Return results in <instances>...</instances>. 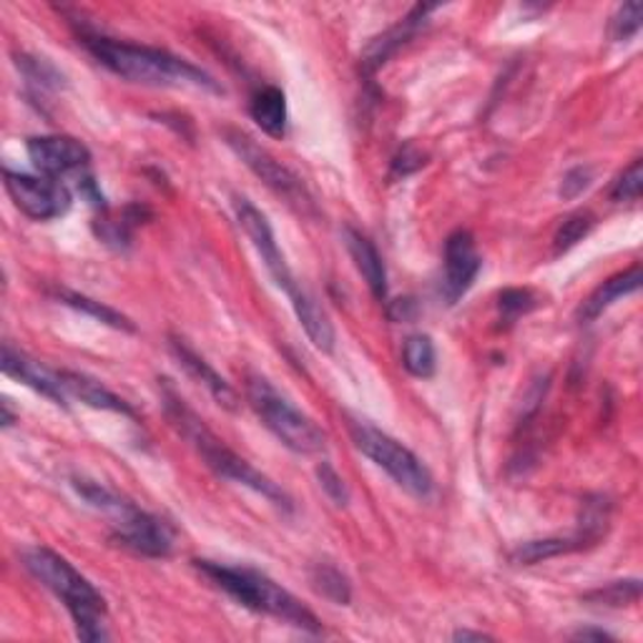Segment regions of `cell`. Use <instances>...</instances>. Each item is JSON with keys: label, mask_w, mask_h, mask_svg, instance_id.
Wrapping results in <instances>:
<instances>
[{"label": "cell", "mask_w": 643, "mask_h": 643, "mask_svg": "<svg viewBox=\"0 0 643 643\" xmlns=\"http://www.w3.org/2000/svg\"><path fill=\"white\" fill-rule=\"evenodd\" d=\"M81 41L103 69H109L123 81L157 86V89H197L214 96L224 93L222 83L214 76H209L204 69H199V66L187 59L161 51V48L137 46L91 33H86Z\"/></svg>", "instance_id": "6da1fadb"}, {"label": "cell", "mask_w": 643, "mask_h": 643, "mask_svg": "<svg viewBox=\"0 0 643 643\" xmlns=\"http://www.w3.org/2000/svg\"><path fill=\"white\" fill-rule=\"evenodd\" d=\"M161 402H164V412L171 428L197 450L199 458L204 460L211 473L229 480V483L249 488V491L267 498V501L282 508V511H292V498L287 495L284 488L277 485L274 480L267 478L264 473H259L252 463H247L242 455H237L224 440H219L211 433L207 422L187 405V400L179 395L174 385H171V380H161Z\"/></svg>", "instance_id": "7a4b0ae2"}, {"label": "cell", "mask_w": 643, "mask_h": 643, "mask_svg": "<svg viewBox=\"0 0 643 643\" xmlns=\"http://www.w3.org/2000/svg\"><path fill=\"white\" fill-rule=\"evenodd\" d=\"M21 559L26 571L69 609L76 636L86 643L109 639V631H106V613H109L106 599L83 573L76 571L63 555L43 549V545L26 549Z\"/></svg>", "instance_id": "3957f363"}, {"label": "cell", "mask_w": 643, "mask_h": 643, "mask_svg": "<svg viewBox=\"0 0 643 643\" xmlns=\"http://www.w3.org/2000/svg\"><path fill=\"white\" fill-rule=\"evenodd\" d=\"M197 569L207 575V579L229 593L239 606L249 611L267 613L284 623H290L294 629L320 633L322 623L314 613L297 601L290 591L282 589L280 583H274L270 575L259 573L254 569H237V565H224L214 561H197Z\"/></svg>", "instance_id": "277c9868"}, {"label": "cell", "mask_w": 643, "mask_h": 643, "mask_svg": "<svg viewBox=\"0 0 643 643\" xmlns=\"http://www.w3.org/2000/svg\"><path fill=\"white\" fill-rule=\"evenodd\" d=\"M73 488L86 503L113 515V541L117 545L147 555V559H167L174 551V533L161 518L141 511L127 498L109 491L101 483H93V480L76 478Z\"/></svg>", "instance_id": "5b68a950"}, {"label": "cell", "mask_w": 643, "mask_h": 643, "mask_svg": "<svg viewBox=\"0 0 643 643\" xmlns=\"http://www.w3.org/2000/svg\"><path fill=\"white\" fill-rule=\"evenodd\" d=\"M247 400L252 410L272 430L284 448L300 455H322L328 450V435L317 422L304 415L290 398H284L264 374H249Z\"/></svg>", "instance_id": "8992f818"}, {"label": "cell", "mask_w": 643, "mask_h": 643, "mask_svg": "<svg viewBox=\"0 0 643 643\" xmlns=\"http://www.w3.org/2000/svg\"><path fill=\"white\" fill-rule=\"evenodd\" d=\"M350 435L354 448H358L362 455H368L374 465L385 470L402 491L410 493L412 498H420V501L433 495L435 480L430 475V470L422 465V460L412 453V450L398 443L395 438H390L388 433H382V430L362 420L352 422Z\"/></svg>", "instance_id": "52a82bcc"}, {"label": "cell", "mask_w": 643, "mask_h": 643, "mask_svg": "<svg viewBox=\"0 0 643 643\" xmlns=\"http://www.w3.org/2000/svg\"><path fill=\"white\" fill-rule=\"evenodd\" d=\"M224 139L229 143V149L242 159V164L252 171L257 179H262L264 184L274 191V194L284 197L292 207L302 211L312 207V199L310 194H307L302 179L297 177L294 171L287 169L282 161H277L264 147H259L252 137H247V133L237 129H227Z\"/></svg>", "instance_id": "ba28073f"}, {"label": "cell", "mask_w": 643, "mask_h": 643, "mask_svg": "<svg viewBox=\"0 0 643 643\" xmlns=\"http://www.w3.org/2000/svg\"><path fill=\"white\" fill-rule=\"evenodd\" d=\"M3 179L16 209L23 211L33 222H51V219H59L71 209L73 197L61 179L18 174L11 169L3 171Z\"/></svg>", "instance_id": "9c48e42d"}, {"label": "cell", "mask_w": 643, "mask_h": 643, "mask_svg": "<svg viewBox=\"0 0 643 643\" xmlns=\"http://www.w3.org/2000/svg\"><path fill=\"white\" fill-rule=\"evenodd\" d=\"M234 209H237L239 227L244 229V234L249 237V242H252V247L257 249V254L262 257V262L267 267V272L272 274L274 284L280 287L282 292H287L290 300H297V297H300L304 290H302V284L294 280V274L290 270V264H287L282 249H280V244H277L274 232L270 227V219H267L249 199H237Z\"/></svg>", "instance_id": "30bf717a"}, {"label": "cell", "mask_w": 643, "mask_h": 643, "mask_svg": "<svg viewBox=\"0 0 643 643\" xmlns=\"http://www.w3.org/2000/svg\"><path fill=\"white\" fill-rule=\"evenodd\" d=\"M28 159L41 177L61 179L66 174H86L91 169V151L73 137H31L26 143Z\"/></svg>", "instance_id": "8fae6325"}, {"label": "cell", "mask_w": 643, "mask_h": 643, "mask_svg": "<svg viewBox=\"0 0 643 643\" xmlns=\"http://www.w3.org/2000/svg\"><path fill=\"white\" fill-rule=\"evenodd\" d=\"M443 267H445V274H443V284H440V292H443L448 304H455L460 297L473 287L480 267H483V259H480L478 254L473 234L465 232V229H458V232H453L445 239Z\"/></svg>", "instance_id": "7c38bea8"}, {"label": "cell", "mask_w": 643, "mask_h": 643, "mask_svg": "<svg viewBox=\"0 0 643 643\" xmlns=\"http://www.w3.org/2000/svg\"><path fill=\"white\" fill-rule=\"evenodd\" d=\"M0 368H3L8 378L23 382L26 388L36 390L38 395H43L51 402H56V405L66 408V400H69V395H66V390L61 385L59 370H48L46 364L28 358V354L21 350H16L11 342L3 344V362H0Z\"/></svg>", "instance_id": "4fadbf2b"}, {"label": "cell", "mask_w": 643, "mask_h": 643, "mask_svg": "<svg viewBox=\"0 0 643 643\" xmlns=\"http://www.w3.org/2000/svg\"><path fill=\"white\" fill-rule=\"evenodd\" d=\"M435 11V6H415L412 11L402 18L398 26H392L390 31L370 41L360 56V66L364 73H374L380 66L390 61V56H395L402 46H405L412 36L418 33V28L428 21V16Z\"/></svg>", "instance_id": "5bb4252c"}, {"label": "cell", "mask_w": 643, "mask_h": 643, "mask_svg": "<svg viewBox=\"0 0 643 643\" xmlns=\"http://www.w3.org/2000/svg\"><path fill=\"white\" fill-rule=\"evenodd\" d=\"M171 352L179 360L181 368H184L191 378H194L199 385H204L209 390V395L214 398L224 410H239V395L237 390L229 385V382L219 374L211 364L201 358L197 350H191L184 340L171 338Z\"/></svg>", "instance_id": "9a60e30c"}, {"label": "cell", "mask_w": 643, "mask_h": 643, "mask_svg": "<svg viewBox=\"0 0 643 643\" xmlns=\"http://www.w3.org/2000/svg\"><path fill=\"white\" fill-rule=\"evenodd\" d=\"M344 244H348L352 262L354 267H358V272L364 277V282H368L374 300L385 302L388 300V270L378 252V247H374L368 237L352 227L344 229Z\"/></svg>", "instance_id": "2e32d148"}, {"label": "cell", "mask_w": 643, "mask_h": 643, "mask_svg": "<svg viewBox=\"0 0 643 643\" xmlns=\"http://www.w3.org/2000/svg\"><path fill=\"white\" fill-rule=\"evenodd\" d=\"M61 385L66 390V395L81 400L83 405H89L93 410H106V412H119V415L133 418V408L127 400L119 398L117 392H111L109 388H103L99 380L89 378V374L71 372V370H59Z\"/></svg>", "instance_id": "e0dca14e"}, {"label": "cell", "mask_w": 643, "mask_h": 643, "mask_svg": "<svg viewBox=\"0 0 643 643\" xmlns=\"http://www.w3.org/2000/svg\"><path fill=\"white\" fill-rule=\"evenodd\" d=\"M639 290H641V267L633 264L631 270L611 277V280L603 282L599 290H593L589 297H585L579 307V320L581 322L599 320V317L606 312L613 302L621 300V297L636 294Z\"/></svg>", "instance_id": "ac0fdd59"}, {"label": "cell", "mask_w": 643, "mask_h": 643, "mask_svg": "<svg viewBox=\"0 0 643 643\" xmlns=\"http://www.w3.org/2000/svg\"><path fill=\"white\" fill-rule=\"evenodd\" d=\"M249 117H252V121L267 137L282 139L287 133V119H290L284 91L277 89V86H262V89H257L252 101H249Z\"/></svg>", "instance_id": "d6986e66"}, {"label": "cell", "mask_w": 643, "mask_h": 643, "mask_svg": "<svg viewBox=\"0 0 643 643\" xmlns=\"http://www.w3.org/2000/svg\"><path fill=\"white\" fill-rule=\"evenodd\" d=\"M292 307H294L297 320H300L310 342L314 344L317 350L330 354L334 350V328H332L328 312H324L322 307L317 304L314 297L307 294V292H302L300 297H297V300H292Z\"/></svg>", "instance_id": "ffe728a7"}, {"label": "cell", "mask_w": 643, "mask_h": 643, "mask_svg": "<svg viewBox=\"0 0 643 643\" xmlns=\"http://www.w3.org/2000/svg\"><path fill=\"white\" fill-rule=\"evenodd\" d=\"M53 297H56V300H59V302H63L66 307H71V310L93 317L96 322L106 324V328H113V330H121V332H137V324H133L127 314L117 312V310H113V307H109V304L96 302V300H91V297L79 294V292H71V290H63V287H56Z\"/></svg>", "instance_id": "44dd1931"}, {"label": "cell", "mask_w": 643, "mask_h": 643, "mask_svg": "<svg viewBox=\"0 0 643 643\" xmlns=\"http://www.w3.org/2000/svg\"><path fill=\"white\" fill-rule=\"evenodd\" d=\"M581 549H589V545H585V541L581 539L579 533L571 535V539L528 541V543L518 545V549L513 551V561L521 563V565H533V563H541V561H551V559H555V555H565V553L581 551Z\"/></svg>", "instance_id": "7402d4cb"}, {"label": "cell", "mask_w": 643, "mask_h": 643, "mask_svg": "<svg viewBox=\"0 0 643 643\" xmlns=\"http://www.w3.org/2000/svg\"><path fill=\"white\" fill-rule=\"evenodd\" d=\"M402 368L418 380L433 378L438 368V352L428 334H410L405 340V344H402Z\"/></svg>", "instance_id": "603a6c76"}, {"label": "cell", "mask_w": 643, "mask_h": 643, "mask_svg": "<svg viewBox=\"0 0 643 643\" xmlns=\"http://www.w3.org/2000/svg\"><path fill=\"white\" fill-rule=\"evenodd\" d=\"M310 579H312L314 591L320 593V596L338 603V606H348L352 599V589H350V581L340 573V569H334V565L330 563H317L310 573Z\"/></svg>", "instance_id": "cb8c5ba5"}, {"label": "cell", "mask_w": 643, "mask_h": 643, "mask_svg": "<svg viewBox=\"0 0 643 643\" xmlns=\"http://www.w3.org/2000/svg\"><path fill=\"white\" fill-rule=\"evenodd\" d=\"M539 294L533 290H523V287H511V290L501 292L498 297V312H501L503 328H511L523 314L533 312L539 307Z\"/></svg>", "instance_id": "d4e9b609"}, {"label": "cell", "mask_w": 643, "mask_h": 643, "mask_svg": "<svg viewBox=\"0 0 643 643\" xmlns=\"http://www.w3.org/2000/svg\"><path fill=\"white\" fill-rule=\"evenodd\" d=\"M18 69L23 71L28 83L36 86V89L43 91H59L63 86V76L59 73L53 63H48L46 59H36V56H18Z\"/></svg>", "instance_id": "484cf974"}, {"label": "cell", "mask_w": 643, "mask_h": 643, "mask_svg": "<svg viewBox=\"0 0 643 643\" xmlns=\"http://www.w3.org/2000/svg\"><path fill=\"white\" fill-rule=\"evenodd\" d=\"M591 229H593V217L589 214V211H573V214L563 219V224L553 237V252L555 254L569 252V249L583 242V237H589Z\"/></svg>", "instance_id": "4316f807"}, {"label": "cell", "mask_w": 643, "mask_h": 643, "mask_svg": "<svg viewBox=\"0 0 643 643\" xmlns=\"http://www.w3.org/2000/svg\"><path fill=\"white\" fill-rule=\"evenodd\" d=\"M641 599V583L636 579L631 581H616L609 583L606 589H596L591 593H585V601L599 603V606H629V603H636Z\"/></svg>", "instance_id": "83f0119b"}, {"label": "cell", "mask_w": 643, "mask_h": 643, "mask_svg": "<svg viewBox=\"0 0 643 643\" xmlns=\"http://www.w3.org/2000/svg\"><path fill=\"white\" fill-rule=\"evenodd\" d=\"M143 214H147V211H143L141 207H129L127 211H123V217L119 219V222H103L99 227V237L103 239L106 244L127 247L131 242L133 229L139 227Z\"/></svg>", "instance_id": "f1b7e54d"}, {"label": "cell", "mask_w": 643, "mask_h": 643, "mask_svg": "<svg viewBox=\"0 0 643 643\" xmlns=\"http://www.w3.org/2000/svg\"><path fill=\"white\" fill-rule=\"evenodd\" d=\"M643 191V164L641 159L631 161L629 169H623V174L613 181L611 199L613 201H636Z\"/></svg>", "instance_id": "f546056e"}, {"label": "cell", "mask_w": 643, "mask_h": 643, "mask_svg": "<svg viewBox=\"0 0 643 643\" xmlns=\"http://www.w3.org/2000/svg\"><path fill=\"white\" fill-rule=\"evenodd\" d=\"M641 3H623L611 21V36L616 38V41H631V38L641 31Z\"/></svg>", "instance_id": "4dcf8cb0"}, {"label": "cell", "mask_w": 643, "mask_h": 643, "mask_svg": "<svg viewBox=\"0 0 643 643\" xmlns=\"http://www.w3.org/2000/svg\"><path fill=\"white\" fill-rule=\"evenodd\" d=\"M317 480H320L322 491L330 495V501L334 505H348L350 503V488L344 483L342 475L334 470L328 460L317 465Z\"/></svg>", "instance_id": "1f68e13d"}, {"label": "cell", "mask_w": 643, "mask_h": 643, "mask_svg": "<svg viewBox=\"0 0 643 643\" xmlns=\"http://www.w3.org/2000/svg\"><path fill=\"white\" fill-rule=\"evenodd\" d=\"M591 181H593V171L589 167H575L571 171H565V177L561 179V189H559V194L561 199L565 201H573V199H579L585 189L591 187Z\"/></svg>", "instance_id": "d6a6232c"}, {"label": "cell", "mask_w": 643, "mask_h": 643, "mask_svg": "<svg viewBox=\"0 0 643 643\" xmlns=\"http://www.w3.org/2000/svg\"><path fill=\"white\" fill-rule=\"evenodd\" d=\"M425 157H422L420 151H415V147H405L402 149L395 161H392V177H408L412 174V171L420 169L425 161H422Z\"/></svg>", "instance_id": "836d02e7"}, {"label": "cell", "mask_w": 643, "mask_h": 643, "mask_svg": "<svg viewBox=\"0 0 643 643\" xmlns=\"http://www.w3.org/2000/svg\"><path fill=\"white\" fill-rule=\"evenodd\" d=\"M418 312V307L412 300H395L390 304V320H395V322H410L412 317H415Z\"/></svg>", "instance_id": "e575fe53"}, {"label": "cell", "mask_w": 643, "mask_h": 643, "mask_svg": "<svg viewBox=\"0 0 643 643\" xmlns=\"http://www.w3.org/2000/svg\"><path fill=\"white\" fill-rule=\"evenodd\" d=\"M573 639H579V641H611L613 636L606 631H599V629H581V631H575L573 633Z\"/></svg>", "instance_id": "d590c367"}, {"label": "cell", "mask_w": 643, "mask_h": 643, "mask_svg": "<svg viewBox=\"0 0 643 643\" xmlns=\"http://www.w3.org/2000/svg\"><path fill=\"white\" fill-rule=\"evenodd\" d=\"M455 641H485V639H491V636H485V633H480V631H455Z\"/></svg>", "instance_id": "8d00e7d4"}, {"label": "cell", "mask_w": 643, "mask_h": 643, "mask_svg": "<svg viewBox=\"0 0 643 643\" xmlns=\"http://www.w3.org/2000/svg\"><path fill=\"white\" fill-rule=\"evenodd\" d=\"M3 428H13L16 425V412L11 410V400H3Z\"/></svg>", "instance_id": "74e56055"}]
</instances>
